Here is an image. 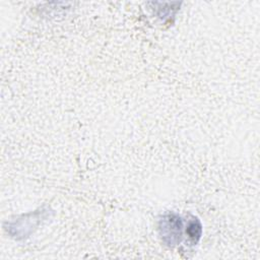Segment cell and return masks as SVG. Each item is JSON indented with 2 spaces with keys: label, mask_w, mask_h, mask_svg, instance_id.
Listing matches in <instances>:
<instances>
[{
  "label": "cell",
  "mask_w": 260,
  "mask_h": 260,
  "mask_svg": "<svg viewBox=\"0 0 260 260\" xmlns=\"http://www.w3.org/2000/svg\"><path fill=\"white\" fill-rule=\"evenodd\" d=\"M186 233H187L192 245H196L201 237V234H202V225L198 218L192 217L188 221Z\"/></svg>",
  "instance_id": "7a4b0ae2"
},
{
  "label": "cell",
  "mask_w": 260,
  "mask_h": 260,
  "mask_svg": "<svg viewBox=\"0 0 260 260\" xmlns=\"http://www.w3.org/2000/svg\"><path fill=\"white\" fill-rule=\"evenodd\" d=\"M158 230L164 243L170 247L178 245L182 240L183 219L179 214L169 212L159 219Z\"/></svg>",
  "instance_id": "6da1fadb"
}]
</instances>
